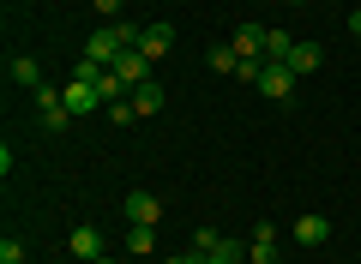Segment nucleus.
I'll return each mask as SVG.
<instances>
[{"mask_svg":"<svg viewBox=\"0 0 361 264\" xmlns=\"http://www.w3.org/2000/svg\"><path fill=\"white\" fill-rule=\"evenodd\" d=\"M295 84H301V78L295 73H289V66L283 61H265V66H259V96H271V102H289V96H295Z\"/></svg>","mask_w":361,"mask_h":264,"instance_id":"1","label":"nucleus"},{"mask_svg":"<svg viewBox=\"0 0 361 264\" xmlns=\"http://www.w3.org/2000/svg\"><path fill=\"white\" fill-rule=\"evenodd\" d=\"M37 120H42V132H66V120H73V108H66V96L54 84L37 90Z\"/></svg>","mask_w":361,"mask_h":264,"instance_id":"2","label":"nucleus"},{"mask_svg":"<svg viewBox=\"0 0 361 264\" xmlns=\"http://www.w3.org/2000/svg\"><path fill=\"white\" fill-rule=\"evenodd\" d=\"M121 210H127V222H139V228H157V222H163V199L145 192V187H133L127 199H121Z\"/></svg>","mask_w":361,"mask_h":264,"instance_id":"3","label":"nucleus"},{"mask_svg":"<svg viewBox=\"0 0 361 264\" xmlns=\"http://www.w3.org/2000/svg\"><path fill=\"white\" fill-rule=\"evenodd\" d=\"M169 49H175V25H145V30H139V54H145L151 66L163 61Z\"/></svg>","mask_w":361,"mask_h":264,"instance_id":"4","label":"nucleus"},{"mask_svg":"<svg viewBox=\"0 0 361 264\" xmlns=\"http://www.w3.org/2000/svg\"><path fill=\"white\" fill-rule=\"evenodd\" d=\"M247 264H277V228L253 222V240H247Z\"/></svg>","mask_w":361,"mask_h":264,"instance_id":"5","label":"nucleus"},{"mask_svg":"<svg viewBox=\"0 0 361 264\" xmlns=\"http://www.w3.org/2000/svg\"><path fill=\"white\" fill-rule=\"evenodd\" d=\"M66 246H73V258L97 264V258H103V228H90V222H78V228H73V240H66Z\"/></svg>","mask_w":361,"mask_h":264,"instance_id":"6","label":"nucleus"},{"mask_svg":"<svg viewBox=\"0 0 361 264\" xmlns=\"http://www.w3.org/2000/svg\"><path fill=\"white\" fill-rule=\"evenodd\" d=\"M229 42H235V54H241V61H265V25H241Z\"/></svg>","mask_w":361,"mask_h":264,"instance_id":"7","label":"nucleus"},{"mask_svg":"<svg viewBox=\"0 0 361 264\" xmlns=\"http://www.w3.org/2000/svg\"><path fill=\"white\" fill-rule=\"evenodd\" d=\"M319 61H325V49H319V42H295V49H289V73H295V78H307V73H319Z\"/></svg>","mask_w":361,"mask_h":264,"instance_id":"8","label":"nucleus"},{"mask_svg":"<svg viewBox=\"0 0 361 264\" xmlns=\"http://www.w3.org/2000/svg\"><path fill=\"white\" fill-rule=\"evenodd\" d=\"M163 102H169V90L157 84V78H145V84H133V108H139V114H163Z\"/></svg>","mask_w":361,"mask_h":264,"instance_id":"9","label":"nucleus"},{"mask_svg":"<svg viewBox=\"0 0 361 264\" xmlns=\"http://www.w3.org/2000/svg\"><path fill=\"white\" fill-rule=\"evenodd\" d=\"M295 240H301V246H325V240H331V222H325L319 210H307V216L295 222Z\"/></svg>","mask_w":361,"mask_h":264,"instance_id":"10","label":"nucleus"},{"mask_svg":"<svg viewBox=\"0 0 361 264\" xmlns=\"http://www.w3.org/2000/svg\"><path fill=\"white\" fill-rule=\"evenodd\" d=\"M115 73H121V78H127V84H145V78H157V66H151V61H145V54H139V49H127V54H121V61H115Z\"/></svg>","mask_w":361,"mask_h":264,"instance_id":"11","label":"nucleus"},{"mask_svg":"<svg viewBox=\"0 0 361 264\" xmlns=\"http://www.w3.org/2000/svg\"><path fill=\"white\" fill-rule=\"evenodd\" d=\"M61 96H66V108H73V120H78V114H90V108H97V102H103V96H97V90H90V84H78V78H73V84L61 90Z\"/></svg>","mask_w":361,"mask_h":264,"instance_id":"12","label":"nucleus"},{"mask_svg":"<svg viewBox=\"0 0 361 264\" xmlns=\"http://www.w3.org/2000/svg\"><path fill=\"white\" fill-rule=\"evenodd\" d=\"M13 84H25V90H42V66L30 61V54H13Z\"/></svg>","mask_w":361,"mask_h":264,"instance_id":"13","label":"nucleus"},{"mask_svg":"<svg viewBox=\"0 0 361 264\" xmlns=\"http://www.w3.org/2000/svg\"><path fill=\"white\" fill-rule=\"evenodd\" d=\"M127 252H133V258H151V252H157V228H139V222H133V228H127Z\"/></svg>","mask_w":361,"mask_h":264,"instance_id":"14","label":"nucleus"},{"mask_svg":"<svg viewBox=\"0 0 361 264\" xmlns=\"http://www.w3.org/2000/svg\"><path fill=\"white\" fill-rule=\"evenodd\" d=\"M289 49H295L289 30H265V61H289Z\"/></svg>","mask_w":361,"mask_h":264,"instance_id":"15","label":"nucleus"},{"mask_svg":"<svg viewBox=\"0 0 361 264\" xmlns=\"http://www.w3.org/2000/svg\"><path fill=\"white\" fill-rule=\"evenodd\" d=\"M211 66H217V73H241V54H235V42H217V49H211Z\"/></svg>","mask_w":361,"mask_h":264,"instance_id":"16","label":"nucleus"},{"mask_svg":"<svg viewBox=\"0 0 361 264\" xmlns=\"http://www.w3.org/2000/svg\"><path fill=\"white\" fill-rule=\"evenodd\" d=\"M109 120H115V126H133V120H139V108H133V96L109 102Z\"/></svg>","mask_w":361,"mask_h":264,"instance_id":"17","label":"nucleus"},{"mask_svg":"<svg viewBox=\"0 0 361 264\" xmlns=\"http://www.w3.org/2000/svg\"><path fill=\"white\" fill-rule=\"evenodd\" d=\"M217 246H223V234H217V228H199V234H193V252H205V258H211Z\"/></svg>","mask_w":361,"mask_h":264,"instance_id":"18","label":"nucleus"},{"mask_svg":"<svg viewBox=\"0 0 361 264\" xmlns=\"http://www.w3.org/2000/svg\"><path fill=\"white\" fill-rule=\"evenodd\" d=\"M0 264H25V240H13V234L0 240Z\"/></svg>","mask_w":361,"mask_h":264,"instance_id":"19","label":"nucleus"},{"mask_svg":"<svg viewBox=\"0 0 361 264\" xmlns=\"http://www.w3.org/2000/svg\"><path fill=\"white\" fill-rule=\"evenodd\" d=\"M90 6L103 13V25H115V18H121V0H90Z\"/></svg>","mask_w":361,"mask_h":264,"instance_id":"20","label":"nucleus"},{"mask_svg":"<svg viewBox=\"0 0 361 264\" xmlns=\"http://www.w3.org/2000/svg\"><path fill=\"white\" fill-rule=\"evenodd\" d=\"M163 264H205V252H193V246H187V252H175V258H163Z\"/></svg>","mask_w":361,"mask_h":264,"instance_id":"21","label":"nucleus"},{"mask_svg":"<svg viewBox=\"0 0 361 264\" xmlns=\"http://www.w3.org/2000/svg\"><path fill=\"white\" fill-rule=\"evenodd\" d=\"M349 37L361 42V6H355V13H349Z\"/></svg>","mask_w":361,"mask_h":264,"instance_id":"22","label":"nucleus"},{"mask_svg":"<svg viewBox=\"0 0 361 264\" xmlns=\"http://www.w3.org/2000/svg\"><path fill=\"white\" fill-rule=\"evenodd\" d=\"M205 264H235V258H223V252H211V258H205Z\"/></svg>","mask_w":361,"mask_h":264,"instance_id":"23","label":"nucleus"},{"mask_svg":"<svg viewBox=\"0 0 361 264\" xmlns=\"http://www.w3.org/2000/svg\"><path fill=\"white\" fill-rule=\"evenodd\" d=\"M97 264H121V258H109V252H103V258H97Z\"/></svg>","mask_w":361,"mask_h":264,"instance_id":"24","label":"nucleus"},{"mask_svg":"<svg viewBox=\"0 0 361 264\" xmlns=\"http://www.w3.org/2000/svg\"><path fill=\"white\" fill-rule=\"evenodd\" d=\"M289 6H307V0H289Z\"/></svg>","mask_w":361,"mask_h":264,"instance_id":"25","label":"nucleus"}]
</instances>
